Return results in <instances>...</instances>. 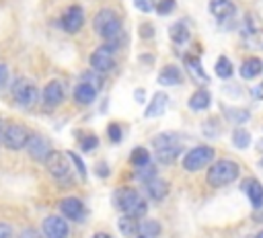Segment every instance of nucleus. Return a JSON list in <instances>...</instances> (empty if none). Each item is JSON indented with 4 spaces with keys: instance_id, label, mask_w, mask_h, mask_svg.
Listing matches in <instances>:
<instances>
[{
    "instance_id": "1",
    "label": "nucleus",
    "mask_w": 263,
    "mask_h": 238,
    "mask_svg": "<svg viewBox=\"0 0 263 238\" xmlns=\"http://www.w3.org/2000/svg\"><path fill=\"white\" fill-rule=\"evenodd\" d=\"M92 27L95 31L107 39V45L109 47H117L119 45V37H121V21L119 16L111 10V8H101L95 18H92Z\"/></svg>"
},
{
    "instance_id": "2",
    "label": "nucleus",
    "mask_w": 263,
    "mask_h": 238,
    "mask_svg": "<svg viewBox=\"0 0 263 238\" xmlns=\"http://www.w3.org/2000/svg\"><path fill=\"white\" fill-rule=\"evenodd\" d=\"M115 205L125 213V215H129V217H144L146 215V211H148V205H146V201L140 197V193L136 191V189H119L117 193H115Z\"/></svg>"
},
{
    "instance_id": "3",
    "label": "nucleus",
    "mask_w": 263,
    "mask_h": 238,
    "mask_svg": "<svg viewBox=\"0 0 263 238\" xmlns=\"http://www.w3.org/2000/svg\"><path fill=\"white\" fill-rule=\"evenodd\" d=\"M238 172H240V168L234 160H218L208 170V183L212 187H224V185L234 183L238 179Z\"/></svg>"
},
{
    "instance_id": "4",
    "label": "nucleus",
    "mask_w": 263,
    "mask_h": 238,
    "mask_svg": "<svg viewBox=\"0 0 263 238\" xmlns=\"http://www.w3.org/2000/svg\"><path fill=\"white\" fill-rule=\"evenodd\" d=\"M214 160V148L210 146H195L193 150H189L183 158V168L189 172H195L203 166H208Z\"/></svg>"
},
{
    "instance_id": "5",
    "label": "nucleus",
    "mask_w": 263,
    "mask_h": 238,
    "mask_svg": "<svg viewBox=\"0 0 263 238\" xmlns=\"http://www.w3.org/2000/svg\"><path fill=\"white\" fill-rule=\"evenodd\" d=\"M12 96L21 107H33L37 103V98H39V90L31 80L18 78L12 84Z\"/></svg>"
},
{
    "instance_id": "6",
    "label": "nucleus",
    "mask_w": 263,
    "mask_h": 238,
    "mask_svg": "<svg viewBox=\"0 0 263 238\" xmlns=\"http://www.w3.org/2000/svg\"><path fill=\"white\" fill-rule=\"evenodd\" d=\"M45 168L47 172L55 179V181H64L70 176V156L64 152H51L45 160Z\"/></svg>"
},
{
    "instance_id": "7",
    "label": "nucleus",
    "mask_w": 263,
    "mask_h": 238,
    "mask_svg": "<svg viewBox=\"0 0 263 238\" xmlns=\"http://www.w3.org/2000/svg\"><path fill=\"white\" fill-rule=\"evenodd\" d=\"M31 133L25 125H18V123H12V125H6L4 129V137H2V144L10 150H21L27 146Z\"/></svg>"
},
{
    "instance_id": "8",
    "label": "nucleus",
    "mask_w": 263,
    "mask_h": 238,
    "mask_svg": "<svg viewBox=\"0 0 263 238\" xmlns=\"http://www.w3.org/2000/svg\"><path fill=\"white\" fill-rule=\"evenodd\" d=\"M27 152H29V156H31L33 160L45 162L47 156H49L53 150H51V144H49V140H47L45 135L31 133V137H29V142H27Z\"/></svg>"
},
{
    "instance_id": "9",
    "label": "nucleus",
    "mask_w": 263,
    "mask_h": 238,
    "mask_svg": "<svg viewBox=\"0 0 263 238\" xmlns=\"http://www.w3.org/2000/svg\"><path fill=\"white\" fill-rule=\"evenodd\" d=\"M90 66L95 68V72H109L115 66V55H113V47L109 45H101L95 49V53L90 55Z\"/></svg>"
},
{
    "instance_id": "10",
    "label": "nucleus",
    "mask_w": 263,
    "mask_h": 238,
    "mask_svg": "<svg viewBox=\"0 0 263 238\" xmlns=\"http://www.w3.org/2000/svg\"><path fill=\"white\" fill-rule=\"evenodd\" d=\"M70 228L68 222L60 215H49L43 220V236L45 238H68Z\"/></svg>"
},
{
    "instance_id": "11",
    "label": "nucleus",
    "mask_w": 263,
    "mask_h": 238,
    "mask_svg": "<svg viewBox=\"0 0 263 238\" xmlns=\"http://www.w3.org/2000/svg\"><path fill=\"white\" fill-rule=\"evenodd\" d=\"M60 25H62V29L68 31V33L80 31V27L84 25V12H82V8L76 6V4L70 6V8H66V12H64L62 18H60Z\"/></svg>"
},
{
    "instance_id": "12",
    "label": "nucleus",
    "mask_w": 263,
    "mask_h": 238,
    "mask_svg": "<svg viewBox=\"0 0 263 238\" xmlns=\"http://www.w3.org/2000/svg\"><path fill=\"white\" fill-rule=\"evenodd\" d=\"M60 209H62L64 217L74 220V222H82L84 220V213H86V209H84V205H82V201L78 197H66L60 203Z\"/></svg>"
},
{
    "instance_id": "13",
    "label": "nucleus",
    "mask_w": 263,
    "mask_h": 238,
    "mask_svg": "<svg viewBox=\"0 0 263 238\" xmlns=\"http://www.w3.org/2000/svg\"><path fill=\"white\" fill-rule=\"evenodd\" d=\"M168 107V94L166 92H154L152 101L148 103L146 107V119H154V117H160Z\"/></svg>"
},
{
    "instance_id": "14",
    "label": "nucleus",
    "mask_w": 263,
    "mask_h": 238,
    "mask_svg": "<svg viewBox=\"0 0 263 238\" xmlns=\"http://www.w3.org/2000/svg\"><path fill=\"white\" fill-rule=\"evenodd\" d=\"M43 101H45V105H49V107L60 105V103L64 101V86H62V82L51 80V82L43 88Z\"/></svg>"
},
{
    "instance_id": "15",
    "label": "nucleus",
    "mask_w": 263,
    "mask_h": 238,
    "mask_svg": "<svg viewBox=\"0 0 263 238\" xmlns=\"http://www.w3.org/2000/svg\"><path fill=\"white\" fill-rule=\"evenodd\" d=\"M234 4L232 0H210V12L218 18V21H226L228 16L234 14Z\"/></svg>"
},
{
    "instance_id": "16",
    "label": "nucleus",
    "mask_w": 263,
    "mask_h": 238,
    "mask_svg": "<svg viewBox=\"0 0 263 238\" xmlns=\"http://www.w3.org/2000/svg\"><path fill=\"white\" fill-rule=\"evenodd\" d=\"M97 90H99V88H95L92 84L80 82V84L74 88V101H76L78 105H90V103L97 98Z\"/></svg>"
},
{
    "instance_id": "17",
    "label": "nucleus",
    "mask_w": 263,
    "mask_h": 238,
    "mask_svg": "<svg viewBox=\"0 0 263 238\" xmlns=\"http://www.w3.org/2000/svg\"><path fill=\"white\" fill-rule=\"evenodd\" d=\"M185 68H187L189 76H191L197 84H208V82H210V78H208L205 70L201 68L199 57H187V60H185Z\"/></svg>"
},
{
    "instance_id": "18",
    "label": "nucleus",
    "mask_w": 263,
    "mask_h": 238,
    "mask_svg": "<svg viewBox=\"0 0 263 238\" xmlns=\"http://www.w3.org/2000/svg\"><path fill=\"white\" fill-rule=\"evenodd\" d=\"M263 72V62L259 57H247L242 64H240V76L245 80H253L257 78L259 74Z\"/></svg>"
},
{
    "instance_id": "19",
    "label": "nucleus",
    "mask_w": 263,
    "mask_h": 238,
    "mask_svg": "<svg viewBox=\"0 0 263 238\" xmlns=\"http://www.w3.org/2000/svg\"><path fill=\"white\" fill-rule=\"evenodd\" d=\"M158 82L162 86H173V84H181L183 82V74L177 66H164L158 74Z\"/></svg>"
},
{
    "instance_id": "20",
    "label": "nucleus",
    "mask_w": 263,
    "mask_h": 238,
    "mask_svg": "<svg viewBox=\"0 0 263 238\" xmlns=\"http://www.w3.org/2000/svg\"><path fill=\"white\" fill-rule=\"evenodd\" d=\"M245 189H247V195L251 199V205L255 209H261L263 207V185L259 181H247L245 183Z\"/></svg>"
},
{
    "instance_id": "21",
    "label": "nucleus",
    "mask_w": 263,
    "mask_h": 238,
    "mask_svg": "<svg viewBox=\"0 0 263 238\" xmlns=\"http://www.w3.org/2000/svg\"><path fill=\"white\" fill-rule=\"evenodd\" d=\"M168 35H171L173 43H177V45L187 43V41H189V37H191L189 27H187V23H185V21H177V23L168 29Z\"/></svg>"
},
{
    "instance_id": "22",
    "label": "nucleus",
    "mask_w": 263,
    "mask_h": 238,
    "mask_svg": "<svg viewBox=\"0 0 263 238\" xmlns=\"http://www.w3.org/2000/svg\"><path fill=\"white\" fill-rule=\"evenodd\" d=\"M146 191H148V195H150L152 199L160 201V199H164L166 193H168V183L156 176V179H152V181L146 183Z\"/></svg>"
},
{
    "instance_id": "23",
    "label": "nucleus",
    "mask_w": 263,
    "mask_h": 238,
    "mask_svg": "<svg viewBox=\"0 0 263 238\" xmlns=\"http://www.w3.org/2000/svg\"><path fill=\"white\" fill-rule=\"evenodd\" d=\"M210 103H212V96H210V92L203 90V88L195 90V92L189 96V109H193V111H203V109L210 107Z\"/></svg>"
},
{
    "instance_id": "24",
    "label": "nucleus",
    "mask_w": 263,
    "mask_h": 238,
    "mask_svg": "<svg viewBox=\"0 0 263 238\" xmlns=\"http://www.w3.org/2000/svg\"><path fill=\"white\" fill-rule=\"evenodd\" d=\"M224 115H226L228 121H232V123H236V125H242V123H247V121L251 119V111H249V109H238V107H228V109H224Z\"/></svg>"
},
{
    "instance_id": "25",
    "label": "nucleus",
    "mask_w": 263,
    "mask_h": 238,
    "mask_svg": "<svg viewBox=\"0 0 263 238\" xmlns=\"http://www.w3.org/2000/svg\"><path fill=\"white\" fill-rule=\"evenodd\" d=\"M152 146H154L156 150H164V148L181 146V144H179V133H171V131L160 133V135H156V137L152 140Z\"/></svg>"
},
{
    "instance_id": "26",
    "label": "nucleus",
    "mask_w": 263,
    "mask_h": 238,
    "mask_svg": "<svg viewBox=\"0 0 263 238\" xmlns=\"http://www.w3.org/2000/svg\"><path fill=\"white\" fill-rule=\"evenodd\" d=\"M117 228H119L121 236H125V238L136 236V234H138V230H140V226L136 224V220H134V217H129V215L119 217V220H117Z\"/></svg>"
},
{
    "instance_id": "27",
    "label": "nucleus",
    "mask_w": 263,
    "mask_h": 238,
    "mask_svg": "<svg viewBox=\"0 0 263 238\" xmlns=\"http://www.w3.org/2000/svg\"><path fill=\"white\" fill-rule=\"evenodd\" d=\"M216 76L218 78H222V80H226V78H230L232 76V72H234V68H232V62L226 57V55H222V57H218V62H216Z\"/></svg>"
},
{
    "instance_id": "28",
    "label": "nucleus",
    "mask_w": 263,
    "mask_h": 238,
    "mask_svg": "<svg viewBox=\"0 0 263 238\" xmlns=\"http://www.w3.org/2000/svg\"><path fill=\"white\" fill-rule=\"evenodd\" d=\"M181 154V146H173V148H164V150H156V160L162 164H171L177 160V156Z\"/></svg>"
},
{
    "instance_id": "29",
    "label": "nucleus",
    "mask_w": 263,
    "mask_h": 238,
    "mask_svg": "<svg viewBox=\"0 0 263 238\" xmlns=\"http://www.w3.org/2000/svg\"><path fill=\"white\" fill-rule=\"evenodd\" d=\"M138 181H142V183H148V181H152V179H156V166L154 164H144V166H136V174H134Z\"/></svg>"
},
{
    "instance_id": "30",
    "label": "nucleus",
    "mask_w": 263,
    "mask_h": 238,
    "mask_svg": "<svg viewBox=\"0 0 263 238\" xmlns=\"http://www.w3.org/2000/svg\"><path fill=\"white\" fill-rule=\"evenodd\" d=\"M140 232H142V236H146V238H156V236L160 234V224L154 222V220H144V222L140 224Z\"/></svg>"
},
{
    "instance_id": "31",
    "label": "nucleus",
    "mask_w": 263,
    "mask_h": 238,
    "mask_svg": "<svg viewBox=\"0 0 263 238\" xmlns=\"http://www.w3.org/2000/svg\"><path fill=\"white\" fill-rule=\"evenodd\" d=\"M232 144H234L236 148H240V150L249 148V144H251V135H249V131L236 127V129L232 131Z\"/></svg>"
},
{
    "instance_id": "32",
    "label": "nucleus",
    "mask_w": 263,
    "mask_h": 238,
    "mask_svg": "<svg viewBox=\"0 0 263 238\" xmlns=\"http://www.w3.org/2000/svg\"><path fill=\"white\" fill-rule=\"evenodd\" d=\"M129 162H132L134 166H144V164H148V162H150L148 150H146V148H136V150L132 152V156H129Z\"/></svg>"
},
{
    "instance_id": "33",
    "label": "nucleus",
    "mask_w": 263,
    "mask_h": 238,
    "mask_svg": "<svg viewBox=\"0 0 263 238\" xmlns=\"http://www.w3.org/2000/svg\"><path fill=\"white\" fill-rule=\"evenodd\" d=\"M68 156H70V160H72V164L76 166V172H78V174H80V179L84 181V179H86V166H84V162H82V158H80L78 154H74V152H70Z\"/></svg>"
},
{
    "instance_id": "34",
    "label": "nucleus",
    "mask_w": 263,
    "mask_h": 238,
    "mask_svg": "<svg viewBox=\"0 0 263 238\" xmlns=\"http://www.w3.org/2000/svg\"><path fill=\"white\" fill-rule=\"evenodd\" d=\"M175 0H158L156 2V12L158 14H168V12H173L175 10Z\"/></svg>"
},
{
    "instance_id": "35",
    "label": "nucleus",
    "mask_w": 263,
    "mask_h": 238,
    "mask_svg": "<svg viewBox=\"0 0 263 238\" xmlns=\"http://www.w3.org/2000/svg\"><path fill=\"white\" fill-rule=\"evenodd\" d=\"M97 146H99V140H97L95 135H86V137L80 140V148H82V152H90V150H95Z\"/></svg>"
},
{
    "instance_id": "36",
    "label": "nucleus",
    "mask_w": 263,
    "mask_h": 238,
    "mask_svg": "<svg viewBox=\"0 0 263 238\" xmlns=\"http://www.w3.org/2000/svg\"><path fill=\"white\" fill-rule=\"evenodd\" d=\"M136 8L142 10V12H152L156 10V0H134Z\"/></svg>"
},
{
    "instance_id": "37",
    "label": "nucleus",
    "mask_w": 263,
    "mask_h": 238,
    "mask_svg": "<svg viewBox=\"0 0 263 238\" xmlns=\"http://www.w3.org/2000/svg\"><path fill=\"white\" fill-rule=\"evenodd\" d=\"M107 135L111 137V142H119V140H121V127H119L117 123H111V125L107 127Z\"/></svg>"
},
{
    "instance_id": "38",
    "label": "nucleus",
    "mask_w": 263,
    "mask_h": 238,
    "mask_svg": "<svg viewBox=\"0 0 263 238\" xmlns=\"http://www.w3.org/2000/svg\"><path fill=\"white\" fill-rule=\"evenodd\" d=\"M82 78H84V82L92 84L95 88H101V78H99V76H95V70H92V72H86Z\"/></svg>"
},
{
    "instance_id": "39",
    "label": "nucleus",
    "mask_w": 263,
    "mask_h": 238,
    "mask_svg": "<svg viewBox=\"0 0 263 238\" xmlns=\"http://www.w3.org/2000/svg\"><path fill=\"white\" fill-rule=\"evenodd\" d=\"M138 33H140V37H144V39H150V37L154 35V29H152V25H150V23H144V25L138 29Z\"/></svg>"
},
{
    "instance_id": "40",
    "label": "nucleus",
    "mask_w": 263,
    "mask_h": 238,
    "mask_svg": "<svg viewBox=\"0 0 263 238\" xmlns=\"http://www.w3.org/2000/svg\"><path fill=\"white\" fill-rule=\"evenodd\" d=\"M8 82V68L4 64H0V88H4Z\"/></svg>"
},
{
    "instance_id": "41",
    "label": "nucleus",
    "mask_w": 263,
    "mask_h": 238,
    "mask_svg": "<svg viewBox=\"0 0 263 238\" xmlns=\"http://www.w3.org/2000/svg\"><path fill=\"white\" fill-rule=\"evenodd\" d=\"M0 238H12V228L4 222H0Z\"/></svg>"
},
{
    "instance_id": "42",
    "label": "nucleus",
    "mask_w": 263,
    "mask_h": 238,
    "mask_svg": "<svg viewBox=\"0 0 263 238\" xmlns=\"http://www.w3.org/2000/svg\"><path fill=\"white\" fill-rule=\"evenodd\" d=\"M251 94H253L255 98H263V84L253 86V88H251Z\"/></svg>"
},
{
    "instance_id": "43",
    "label": "nucleus",
    "mask_w": 263,
    "mask_h": 238,
    "mask_svg": "<svg viewBox=\"0 0 263 238\" xmlns=\"http://www.w3.org/2000/svg\"><path fill=\"white\" fill-rule=\"evenodd\" d=\"M97 174H99V176L109 174V166H107L105 162H99V164H97Z\"/></svg>"
},
{
    "instance_id": "44",
    "label": "nucleus",
    "mask_w": 263,
    "mask_h": 238,
    "mask_svg": "<svg viewBox=\"0 0 263 238\" xmlns=\"http://www.w3.org/2000/svg\"><path fill=\"white\" fill-rule=\"evenodd\" d=\"M134 98H136L138 103H144V98H146V90H142V88L134 90Z\"/></svg>"
},
{
    "instance_id": "45",
    "label": "nucleus",
    "mask_w": 263,
    "mask_h": 238,
    "mask_svg": "<svg viewBox=\"0 0 263 238\" xmlns=\"http://www.w3.org/2000/svg\"><path fill=\"white\" fill-rule=\"evenodd\" d=\"M21 236H23V238H41L35 230H23V234H21Z\"/></svg>"
},
{
    "instance_id": "46",
    "label": "nucleus",
    "mask_w": 263,
    "mask_h": 238,
    "mask_svg": "<svg viewBox=\"0 0 263 238\" xmlns=\"http://www.w3.org/2000/svg\"><path fill=\"white\" fill-rule=\"evenodd\" d=\"M4 129H6V125H4V121L0 119V142H2V137H4Z\"/></svg>"
},
{
    "instance_id": "47",
    "label": "nucleus",
    "mask_w": 263,
    "mask_h": 238,
    "mask_svg": "<svg viewBox=\"0 0 263 238\" xmlns=\"http://www.w3.org/2000/svg\"><path fill=\"white\" fill-rule=\"evenodd\" d=\"M92 238H111V236H109V234H103V232H97Z\"/></svg>"
},
{
    "instance_id": "48",
    "label": "nucleus",
    "mask_w": 263,
    "mask_h": 238,
    "mask_svg": "<svg viewBox=\"0 0 263 238\" xmlns=\"http://www.w3.org/2000/svg\"><path fill=\"white\" fill-rule=\"evenodd\" d=\"M257 150H261V152H263V140H259V142H257Z\"/></svg>"
},
{
    "instance_id": "49",
    "label": "nucleus",
    "mask_w": 263,
    "mask_h": 238,
    "mask_svg": "<svg viewBox=\"0 0 263 238\" xmlns=\"http://www.w3.org/2000/svg\"><path fill=\"white\" fill-rule=\"evenodd\" d=\"M255 238H263V230H261V232H259V234H257Z\"/></svg>"
},
{
    "instance_id": "50",
    "label": "nucleus",
    "mask_w": 263,
    "mask_h": 238,
    "mask_svg": "<svg viewBox=\"0 0 263 238\" xmlns=\"http://www.w3.org/2000/svg\"><path fill=\"white\" fill-rule=\"evenodd\" d=\"M259 168H261V170H263V158H261V162H259Z\"/></svg>"
},
{
    "instance_id": "51",
    "label": "nucleus",
    "mask_w": 263,
    "mask_h": 238,
    "mask_svg": "<svg viewBox=\"0 0 263 238\" xmlns=\"http://www.w3.org/2000/svg\"><path fill=\"white\" fill-rule=\"evenodd\" d=\"M138 238H146V236H138Z\"/></svg>"
},
{
    "instance_id": "52",
    "label": "nucleus",
    "mask_w": 263,
    "mask_h": 238,
    "mask_svg": "<svg viewBox=\"0 0 263 238\" xmlns=\"http://www.w3.org/2000/svg\"><path fill=\"white\" fill-rule=\"evenodd\" d=\"M21 238H23V236H21Z\"/></svg>"
}]
</instances>
